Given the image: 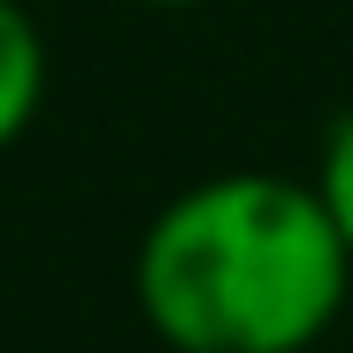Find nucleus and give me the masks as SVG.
Wrapping results in <instances>:
<instances>
[{
	"mask_svg": "<svg viewBox=\"0 0 353 353\" xmlns=\"http://www.w3.org/2000/svg\"><path fill=\"white\" fill-rule=\"evenodd\" d=\"M346 296L332 210L288 173L195 181L137 238V310L173 353H310Z\"/></svg>",
	"mask_w": 353,
	"mask_h": 353,
	"instance_id": "nucleus-1",
	"label": "nucleus"
},
{
	"mask_svg": "<svg viewBox=\"0 0 353 353\" xmlns=\"http://www.w3.org/2000/svg\"><path fill=\"white\" fill-rule=\"evenodd\" d=\"M144 8H195V0H144Z\"/></svg>",
	"mask_w": 353,
	"mask_h": 353,
	"instance_id": "nucleus-4",
	"label": "nucleus"
},
{
	"mask_svg": "<svg viewBox=\"0 0 353 353\" xmlns=\"http://www.w3.org/2000/svg\"><path fill=\"white\" fill-rule=\"evenodd\" d=\"M43 79H51V58H43V29L29 22L22 0H0V152L37 123L43 108Z\"/></svg>",
	"mask_w": 353,
	"mask_h": 353,
	"instance_id": "nucleus-2",
	"label": "nucleus"
},
{
	"mask_svg": "<svg viewBox=\"0 0 353 353\" xmlns=\"http://www.w3.org/2000/svg\"><path fill=\"white\" fill-rule=\"evenodd\" d=\"M310 188H317V202L332 210V231H339V245H346V260H353V108L332 123L325 152H317Z\"/></svg>",
	"mask_w": 353,
	"mask_h": 353,
	"instance_id": "nucleus-3",
	"label": "nucleus"
}]
</instances>
